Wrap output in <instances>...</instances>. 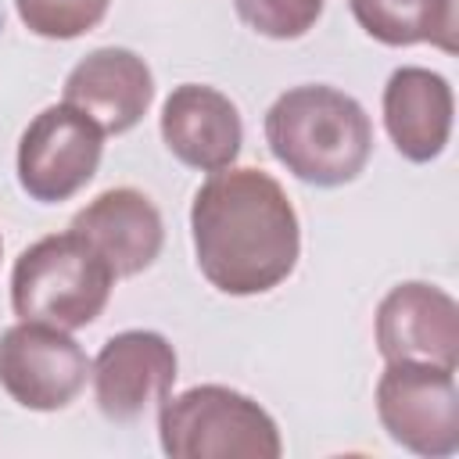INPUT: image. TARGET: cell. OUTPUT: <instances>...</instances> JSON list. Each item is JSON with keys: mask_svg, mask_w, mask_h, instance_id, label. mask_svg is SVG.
Instances as JSON below:
<instances>
[{"mask_svg": "<svg viewBox=\"0 0 459 459\" xmlns=\"http://www.w3.org/2000/svg\"><path fill=\"white\" fill-rule=\"evenodd\" d=\"M154 100V75L147 61L126 47H100L86 54L65 79V104L79 108L104 136L129 133Z\"/></svg>", "mask_w": 459, "mask_h": 459, "instance_id": "8fae6325", "label": "cell"}, {"mask_svg": "<svg viewBox=\"0 0 459 459\" xmlns=\"http://www.w3.org/2000/svg\"><path fill=\"white\" fill-rule=\"evenodd\" d=\"M90 359L68 330L22 319L0 333V387L32 412H57L79 398Z\"/></svg>", "mask_w": 459, "mask_h": 459, "instance_id": "52a82bcc", "label": "cell"}, {"mask_svg": "<svg viewBox=\"0 0 459 459\" xmlns=\"http://www.w3.org/2000/svg\"><path fill=\"white\" fill-rule=\"evenodd\" d=\"M355 22L384 47L434 43L455 54L459 0H348Z\"/></svg>", "mask_w": 459, "mask_h": 459, "instance_id": "5bb4252c", "label": "cell"}, {"mask_svg": "<svg viewBox=\"0 0 459 459\" xmlns=\"http://www.w3.org/2000/svg\"><path fill=\"white\" fill-rule=\"evenodd\" d=\"M323 4L326 0H233L240 22L247 29H255L258 36H269V39L305 36L319 22Z\"/></svg>", "mask_w": 459, "mask_h": 459, "instance_id": "2e32d148", "label": "cell"}, {"mask_svg": "<svg viewBox=\"0 0 459 459\" xmlns=\"http://www.w3.org/2000/svg\"><path fill=\"white\" fill-rule=\"evenodd\" d=\"M455 97L441 72L405 65L394 68L384 86V126L405 161H434L452 136Z\"/></svg>", "mask_w": 459, "mask_h": 459, "instance_id": "4fadbf2b", "label": "cell"}, {"mask_svg": "<svg viewBox=\"0 0 459 459\" xmlns=\"http://www.w3.org/2000/svg\"><path fill=\"white\" fill-rule=\"evenodd\" d=\"M97 409L111 423H133L169 398L176 384V351L154 330H122L104 341L90 362Z\"/></svg>", "mask_w": 459, "mask_h": 459, "instance_id": "ba28073f", "label": "cell"}, {"mask_svg": "<svg viewBox=\"0 0 459 459\" xmlns=\"http://www.w3.org/2000/svg\"><path fill=\"white\" fill-rule=\"evenodd\" d=\"M104 133L72 104L43 108L18 140V183L39 204L75 197L100 165Z\"/></svg>", "mask_w": 459, "mask_h": 459, "instance_id": "8992f818", "label": "cell"}, {"mask_svg": "<svg viewBox=\"0 0 459 459\" xmlns=\"http://www.w3.org/2000/svg\"><path fill=\"white\" fill-rule=\"evenodd\" d=\"M265 143L301 183L344 186L373 154V122L351 93L308 82L273 100L265 111Z\"/></svg>", "mask_w": 459, "mask_h": 459, "instance_id": "7a4b0ae2", "label": "cell"}, {"mask_svg": "<svg viewBox=\"0 0 459 459\" xmlns=\"http://www.w3.org/2000/svg\"><path fill=\"white\" fill-rule=\"evenodd\" d=\"M93 251L111 265L115 280L143 273L165 244V222L154 201L133 186H115L97 194L86 208L75 212L72 226Z\"/></svg>", "mask_w": 459, "mask_h": 459, "instance_id": "7c38bea8", "label": "cell"}, {"mask_svg": "<svg viewBox=\"0 0 459 459\" xmlns=\"http://www.w3.org/2000/svg\"><path fill=\"white\" fill-rule=\"evenodd\" d=\"M377 351L384 362L459 366V305L448 290L405 280L377 305Z\"/></svg>", "mask_w": 459, "mask_h": 459, "instance_id": "9c48e42d", "label": "cell"}, {"mask_svg": "<svg viewBox=\"0 0 459 459\" xmlns=\"http://www.w3.org/2000/svg\"><path fill=\"white\" fill-rule=\"evenodd\" d=\"M158 441L172 459H276L283 452L276 420L255 398L222 384L161 398Z\"/></svg>", "mask_w": 459, "mask_h": 459, "instance_id": "277c9868", "label": "cell"}, {"mask_svg": "<svg viewBox=\"0 0 459 459\" xmlns=\"http://www.w3.org/2000/svg\"><path fill=\"white\" fill-rule=\"evenodd\" d=\"M111 0H14L22 25L43 39H75L97 29Z\"/></svg>", "mask_w": 459, "mask_h": 459, "instance_id": "9a60e30c", "label": "cell"}, {"mask_svg": "<svg viewBox=\"0 0 459 459\" xmlns=\"http://www.w3.org/2000/svg\"><path fill=\"white\" fill-rule=\"evenodd\" d=\"M0 251H4V240H0Z\"/></svg>", "mask_w": 459, "mask_h": 459, "instance_id": "e0dca14e", "label": "cell"}, {"mask_svg": "<svg viewBox=\"0 0 459 459\" xmlns=\"http://www.w3.org/2000/svg\"><path fill=\"white\" fill-rule=\"evenodd\" d=\"M115 287L111 265L75 230L39 237L11 269V305L18 319L50 323L57 330L90 326Z\"/></svg>", "mask_w": 459, "mask_h": 459, "instance_id": "3957f363", "label": "cell"}, {"mask_svg": "<svg viewBox=\"0 0 459 459\" xmlns=\"http://www.w3.org/2000/svg\"><path fill=\"white\" fill-rule=\"evenodd\" d=\"M377 416L387 437L416 455H452L459 448V387L452 366L387 362L377 380Z\"/></svg>", "mask_w": 459, "mask_h": 459, "instance_id": "5b68a950", "label": "cell"}, {"mask_svg": "<svg viewBox=\"0 0 459 459\" xmlns=\"http://www.w3.org/2000/svg\"><path fill=\"white\" fill-rule=\"evenodd\" d=\"M161 140L169 154L190 169H230L244 143V122L237 104L204 82L176 86L161 104Z\"/></svg>", "mask_w": 459, "mask_h": 459, "instance_id": "30bf717a", "label": "cell"}, {"mask_svg": "<svg viewBox=\"0 0 459 459\" xmlns=\"http://www.w3.org/2000/svg\"><path fill=\"white\" fill-rule=\"evenodd\" d=\"M190 237L201 276L233 298L280 287L301 255L298 212L262 169L212 172L194 194Z\"/></svg>", "mask_w": 459, "mask_h": 459, "instance_id": "6da1fadb", "label": "cell"}]
</instances>
